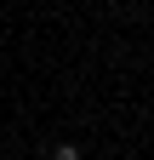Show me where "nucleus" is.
<instances>
[{
  "label": "nucleus",
  "instance_id": "obj_1",
  "mask_svg": "<svg viewBox=\"0 0 154 160\" xmlns=\"http://www.w3.org/2000/svg\"><path fill=\"white\" fill-rule=\"evenodd\" d=\"M51 160H80V149H74V143H57V149H51Z\"/></svg>",
  "mask_w": 154,
  "mask_h": 160
}]
</instances>
